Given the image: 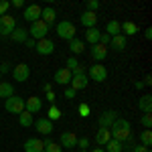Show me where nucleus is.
Listing matches in <instances>:
<instances>
[{"mask_svg":"<svg viewBox=\"0 0 152 152\" xmlns=\"http://www.w3.org/2000/svg\"><path fill=\"white\" fill-rule=\"evenodd\" d=\"M87 83H89V79H87L85 73H81V75H71L69 87L73 91H79V89H85V87H87Z\"/></svg>","mask_w":152,"mask_h":152,"instance_id":"nucleus-13","label":"nucleus"},{"mask_svg":"<svg viewBox=\"0 0 152 152\" xmlns=\"http://www.w3.org/2000/svg\"><path fill=\"white\" fill-rule=\"evenodd\" d=\"M118 120V112H114V110H105L104 114L99 116V120H97V124H99V128H112V124Z\"/></svg>","mask_w":152,"mask_h":152,"instance_id":"nucleus-11","label":"nucleus"},{"mask_svg":"<svg viewBox=\"0 0 152 152\" xmlns=\"http://www.w3.org/2000/svg\"><path fill=\"white\" fill-rule=\"evenodd\" d=\"M8 8H10V2H8V0H0V16H2V14H6Z\"/></svg>","mask_w":152,"mask_h":152,"instance_id":"nucleus-38","label":"nucleus"},{"mask_svg":"<svg viewBox=\"0 0 152 152\" xmlns=\"http://www.w3.org/2000/svg\"><path fill=\"white\" fill-rule=\"evenodd\" d=\"M138 110L144 114H152V95H142L138 99Z\"/></svg>","mask_w":152,"mask_h":152,"instance_id":"nucleus-24","label":"nucleus"},{"mask_svg":"<svg viewBox=\"0 0 152 152\" xmlns=\"http://www.w3.org/2000/svg\"><path fill=\"white\" fill-rule=\"evenodd\" d=\"M69 51L73 53V55H81L83 51H85V43H83L81 39L75 37V39H71V41H69Z\"/></svg>","mask_w":152,"mask_h":152,"instance_id":"nucleus-26","label":"nucleus"},{"mask_svg":"<svg viewBox=\"0 0 152 152\" xmlns=\"http://www.w3.org/2000/svg\"><path fill=\"white\" fill-rule=\"evenodd\" d=\"M75 94H77V91H73L71 87H67V89H65V97H67V99H73V97H75Z\"/></svg>","mask_w":152,"mask_h":152,"instance_id":"nucleus-41","label":"nucleus"},{"mask_svg":"<svg viewBox=\"0 0 152 152\" xmlns=\"http://www.w3.org/2000/svg\"><path fill=\"white\" fill-rule=\"evenodd\" d=\"M132 152H148V148L142 144H136V146H132Z\"/></svg>","mask_w":152,"mask_h":152,"instance_id":"nucleus-40","label":"nucleus"},{"mask_svg":"<svg viewBox=\"0 0 152 152\" xmlns=\"http://www.w3.org/2000/svg\"><path fill=\"white\" fill-rule=\"evenodd\" d=\"M16 28V18L12 16V14H2L0 16V35L2 37H10L12 31Z\"/></svg>","mask_w":152,"mask_h":152,"instance_id":"nucleus-3","label":"nucleus"},{"mask_svg":"<svg viewBox=\"0 0 152 152\" xmlns=\"http://www.w3.org/2000/svg\"><path fill=\"white\" fill-rule=\"evenodd\" d=\"M79 20L85 28H94L95 24H97V14L95 12H89V10H83L81 16H79Z\"/></svg>","mask_w":152,"mask_h":152,"instance_id":"nucleus-15","label":"nucleus"},{"mask_svg":"<svg viewBox=\"0 0 152 152\" xmlns=\"http://www.w3.org/2000/svg\"><path fill=\"white\" fill-rule=\"evenodd\" d=\"M24 110H26L28 114H39V112L43 110V99H41L39 95L26 97V99H24Z\"/></svg>","mask_w":152,"mask_h":152,"instance_id":"nucleus-9","label":"nucleus"},{"mask_svg":"<svg viewBox=\"0 0 152 152\" xmlns=\"http://www.w3.org/2000/svg\"><path fill=\"white\" fill-rule=\"evenodd\" d=\"M120 33H122L124 37L136 35V33H138V24L132 23V20H124V23H120Z\"/></svg>","mask_w":152,"mask_h":152,"instance_id":"nucleus-19","label":"nucleus"},{"mask_svg":"<svg viewBox=\"0 0 152 152\" xmlns=\"http://www.w3.org/2000/svg\"><path fill=\"white\" fill-rule=\"evenodd\" d=\"M91 57H94L97 63H99V61H104V59L107 57V47L99 45V43H97V45H94V47H91Z\"/></svg>","mask_w":152,"mask_h":152,"instance_id":"nucleus-22","label":"nucleus"},{"mask_svg":"<svg viewBox=\"0 0 152 152\" xmlns=\"http://www.w3.org/2000/svg\"><path fill=\"white\" fill-rule=\"evenodd\" d=\"M10 95H14V85L8 81H0V97L8 99Z\"/></svg>","mask_w":152,"mask_h":152,"instance_id":"nucleus-29","label":"nucleus"},{"mask_svg":"<svg viewBox=\"0 0 152 152\" xmlns=\"http://www.w3.org/2000/svg\"><path fill=\"white\" fill-rule=\"evenodd\" d=\"M4 107L10 114H20V112H24V99L18 95H10L8 99H4Z\"/></svg>","mask_w":152,"mask_h":152,"instance_id":"nucleus-5","label":"nucleus"},{"mask_svg":"<svg viewBox=\"0 0 152 152\" xmlns=\"http://www.w3.org/2000/svg\"><path fill=\"white\" fill-rule=\"evenodd\" d=\"M61 116H63V112H61V110H59L57 105H51V107H49L47 120H51V122H55V120H61Z\"/></svg>","mask_w":152,"mask_h":152,"instance_id":"nucleus-32","label":"nucleus"},{"mask_svg":"<svg viewBox=\"0 0 152 152\" xmlns=\"http://www.w3.org/2000/svg\"><path fill=\"white\" fill-rule=\"evenodd\" d=\"M18 124H20L23 128H31V126L35 124V118H33V114H28V112L24 110V112L18 114Z\"/></svg>","mask_w":152,"mask_h":152,"instance_id":"nucleus-28","label":"nucleus"},{"mask_svg":"<svg viewBox=\"0 0 152 152\" xmlns=\"http://www.w3.org/2000/svg\"><path fill=\"white\" fill-rule=\"evenodd\" d=\"M10 39L14 41V43H24V41L28 39V31H26V28H20V26H16V28L12 31Z\"/></svg>","mask_w":152,"mask_h":152,"instance_id":"nucleus-27","label":"nucleus"},{"mask_svg":"<svg viewBox=\"0 0 152 152\" xmlns=\"http://www.w3.org/2000/svg\"><path fill=\"white\" fill-rule=\"evenodd\" d=\"M77 152H87V150H77Z\"/></svg>","mask_w":152,"mask_h":152,"instance_id":"nucleus-50","label":"nucleus"},{"mask_svg":"<svg viewBox=\"0 0 152 152\" xmlns=\"http://www.w3.org/2000/svg\"><path fill=\"white\" fill-rule=\"evenodd\" d=\"M47 99H49V102H51L53 105H55V99H57V95L53 94V91H47Z\"/></svg>","mask_w":152,"mask_h":152,"instance_id":"nucleus-43","label":"nucleus"},{"mask_svg":"<svg viewBox=\"0 0 152 152\" xmlns=\"http://www.w3.org/2000/svg\"><path fill=\"white\" fill-rule=\"evenodd\" d=\"M49 28H51V26L39 18L37 23L31 24V31H28V35H31V39H35V41H41V39H47Z\"/></svg>","mask_w":152,"mask_h":152,"instance_id":"nucleus-2","label":"nucleus"},{"mask_svg":"<svg viewBox=\"0 0 152 152\" xmlns=\"http://www.w3.org/2000/svg\"><path fill=\"white\" fill-rule=\"evenodd\" d=\"M140 144H142V146H146V148L152 144V132H150V130H144V132L140 134Z\"/></svg>","mask_w":152,"mask_h":152,"instance_id":"nucleus-33","label":"nucleus"},{"mask_svg":"<svg viewBox=\"0 0 152 152\" xmlns=\"http://www.w3.org/2000/svg\"><path fill=\"white\" fill-rule=\"evenodd\" d=\"M77 112H79V116H81V118H87L89 114H91V107H89V104H79Z\"/></svg>","mask_w":152,"mask_h":152,"instance_id":"nucleus-35","label":"nucleus"},{"mask_svg":"<svg viewBox=\"0 0 152 152\" xmlns=\"http://www.w3.org/2000/svg\"><path fill=\"white\" fill-rule=\"evenodd\" d=\"M104 150H105V152H122V150H124V144L112 138V140L105 144V148H104Z\"/></svg>","mask_w":152,"mask_h":152,"instance_id":"nucleus-31","label":"nucleus"},{"mask_svg":"<svg viewBox=\"0 0 152 152\" xmlns=\"http://www.w3.org/2000/svg\"><path fill=\"white\" fill-rule=\"evenodd\" d=\"M105 35H107V37L122 35V33H120V20H110V23L105 24Z\"/></svg>","mask_w":152,"mask_h":152,"instance_id":"nucleus-30","label":"nucleus"},{"mask_svg":"<svg viewBox=\"0 0 152 152\" xmlns=\"http://www.w3.org/2000/svg\"><path fill=\"white\" fill-rule=\"evenodd\" d=\"M8 71H10V65H8V63H2V65H0V75H2V73H8Z\"/></svg>","mask_w":152,"mask_h":152,"instance_id":"nucleus-42","label":"nucleus"},{"mask_svg":"<svg viewBox=\"0 0 152 152\" xmlns=\"http://www.w3.org/2000/svg\"><path fill=\"white\" fill-rule=\"evenodd\" d=\"M45 150V142L41 138H28L24 142V152H43Z\"/></svg>","mask_w":152,"mask_h":152,"instance_id":"nucleus-14","label":"nucleus"},{"mask_svg":"<svg viewBox=\"0 0 152 152\" xmlns=\"http://www.w3.org/2000/svg\"><path fill=\"white\" fill-rule=\"evenodd\" d=\"M142 126L146 130H150V126H152V116L150 114H144V116H142Z\"/></svg>","mask_w":152,"mask_h":152,"instance_id":"nucleus-37","label":"nucleus"},{"mask_svg":"<svg viewBox=\"0 0 152 152\" xmlns=\"http://www.w3.org/2000/svg\"><path fill=\"white\" fill-rule=\"evenodd\" d=\"M75 24L69 23V20H61L57 23V35L59 39H65V41H71V39H75Z\"/></svg>","mask_w":152,"mask_h":152,"instance_id":"nucleus-4","label":"nucleus"},{"mask_svg":"<svg viewBox=\"0 0 152 152\" xmlns=\"http://www.w3.org/2000/svg\"><path fill=\"white\" fill-rule=\"evenodd\" d=\"M150 83H152V77H150V75H146V79H144V85H150Z\"/></svg>","mask_w":152,"mask_h":152,"instance_id":"nucleus-48","label":"nucleus"},{"mask_svg":"<svg viewBox=\"0 0 152 152\" xmlns=\"http://www.w3.org/2000/svg\"><path fill=\"white\" fill-rule=\"evenodd\" d=\"M91 152H105V150H104V148H102V146H97V148H94V150H91Z\"/></svg>","mask_w":152,"mask_h":152,"instance_id":"nucleus-49","label":"nucleus"},{"mask_svg":"<svg viewBox=\"0 0 152 152\" xmlns=\"http://www.w3.org/2000/svg\"><path fill=\"white\" fill-rule=\"evenodd\" d=\"M69 81H71V71L67 67H61L55 71V83L57 85H69Z\"/></svg>","mask_w":152,"mask_h":152,"instance_id":"nucleus-16","label":"nucleus"},{"mask_svg":"<svg viewBox=\"0 0 152 152\" xmlns=\"http://www.w3.org/2000/svg\"><path fill=\"white\" fill-rule=\"evenodd\" d=\"M112 140V132H110V128H99L97 130V134H95V142L104 148L107 142Z\"/></svg>","mask_w":152,"mask_h":152,"instance_id":"nucleus-20","label":"nucleus"},{"mask_svg":"<svg viewBox=\"0 0 152 152\" xmlns=\"http://www.w3.org/2000/svg\"><path fill=\"white\" fill-rule=\"evenodd\" d=\"M99 37H102V31H99L97 26H94V28H85V41H87L91 47L99 43Z\"/></svg>","mask_w":152,"mask_h":152,"instance_id":"nucleus-18","label":"nucleus"},{"mask_svg":"<svg viewBox=\"0 0 152 152\" xmlns=\"http://www.w3.org/2000/svg\"><path fill=\"white\" fill-rule=\"evenodd\" d=\"M12 77H14V81H28V77H31V67L26 65V63H18V65H14V69H12Z\"/></svg>","mask_w":152,"mask_h":152,"instance_id":"nucleus-7","label":"nucleus"},{"mask_svg":"<svg viewBox=\"0 0 152 152\" xmlns=\"http://www.w3.org/2000/svg\"><path fill=\"white\" fill-rule=\"evenodd\" d=\"M134 87H136V89H142V87H144V81H136V83H134Z\"/></svg>","mask_w":152,"mask_h":152,"instance_id":"nucleus-47","label":"nucleus"},{"mask_svg":"<svg viewBox=\"0 0 152 152\" xmlns=\"http://www.w3.org/2000/svg\"><path fill=\"white\" fill-rule=\"evenodd\" d=\"M0 81H2V75H0Z\"/></svg>","mask_w":152,"mask_h":152,"instance_id":"nucleus-51","label":"nucleus"},{"mask_svg":"<svg viewBox=\"0 0 152 152\" xmlns=\"http://www.w3.org/2000/svg\"><path fill=\"white\" fill-rule=\"evenodd\" d=\"M87 79L97 81V83L105 81V79H107V69H105V65H91V67H89V73H87Z\"/></svg>","mask_w":152,"mask_h":152,"instance_id":"nucleus-6","label":"nucleus"},{"mask_svg":"<svg viewBox=\"0 0 152 152\" xmlns=\"http://www.w3.org/2000/svg\"><path fill=\"white\" fill-rule=\"evenodd\" d=\"M144 37H146V39H148V41H150V39H152V28H150V26H148V28H146V31H144Z\"/></svg>","mask_w":152,"mask_h":152,"instance_id":"nucleus-46","label":"nucleus"},{"mask_svg":"<svg viewBox=\"0 0 152 152\" xmlns=\"http://www.w3.org/2000/svg\"><path fill=\"white\" fill-rule=\"evenodd\" d=\"M35 130L39 132V134H43V136H49L51 132H53V122L51 120H47V118H39V120H35Z\"/></svg>","mask_w":152,"mask_h":152,"instance_id":"nucleus-12","label":"nucleus"},{"mask_svg":"<svg viewBox=\"0 0 152 152\" xmlns=\"http://www.w3.org/2000/svg\"><path fill=\"white\" fill-rule=\"evenodd\" d=\"M110 132H112V138L118 142H124L130 140L132 138V130H130V122L128 120H124V118H118L116 122L112 124V128H110Z\"/></svg>","mask_w":152,"mask_h":152,"instance_id":"nucleus-1","label":"nucleus"},{"mask_svg":"<svg viewBox=\"0 0 152 152\" xmlns=\"http://www.w3.org/2000/svg\"><path fill=\"white\" fill-rule=\"evenodd\" d=\"M41 10H43V8H41L39 4H31V6H26V8H24L23 18H24V20H28V23L33 24V23H37V20L41 18Z\"/></svg>","mask_w":152,"mask_h":152,"instance_id":"nucleus-10","label":"nucleus"},{"mask_svg":"<svg viewBox=\"0 0 152 152\" xmlns=\"http://www.w3.org/2000/svg\"><path fill=\"white\" fill-rule=\"evenodd\" d=\"M110 47L114 49V51H124V49L128 47V39H126L124 35L112 37V41H110Z\"/></svg>","mask_w":152,"mask_h":152,"instance_id":"nucleus-21","label":"nucleus"},{"mask_svg":"<svg viewBox=\"0 0 152 152\" xmlns=\"http://www.w3.org/2000/svg\"><path fill=\"white\" fill-rule=\"evenodd\" d=\"M97 8H99V2H97V0H87V2H85V10L95 12Z\"/></svg>","mask_w":152,"mask_h":152,"instance_id":"nucleus-36","label":"nucleus"},{"mask_svg":"<svg viewBox=\"0 0 152 152\" xmlns=\"http://www.w3.org/2000/svg\"><path fill=\"white\" fill-rule=\"evenodd\" d=\"M24 43H26V47H31V49H35V45H37V41H35V39H26Z\"/></svg>","mask_w":152,"mask_h":152,"instance_id":"nucleus-44","label":"nucleus"},{"mask_svg":"<svg viewBox=\"0 0 152 152\" xmlns=\"http://www.w3.org/2000/svg\"><path fill=\"white\" fill-rule=\"evenodd\" d=\"M12 6H16V8H23L24 2H23V0H12Z\"/></svg>","mask_w":152,"mask_h":152,"instance_id":"nucleus-45","label":"nucleus"},{"mask_svg":"<svg viewBox=\"0 0 152 152\" xmlns=\"http://www.w3.org/2000/svg\"><path fill=\"white\" fill-rule=\"evenodd\" d=\"M77 146H79V150H87L89 140H87V138H77Z\"/></svg>","mask_w":152,"mask_h":152,"instance_id":"nucleus-39","label":"nucleus"},{"mask_svg":"<svg viewBox=\"0 0 152 152\" xmlns=\"http://www.w3.org/2000/svg\"><path fill=\"white\" fill-rule=\"evenodd\" d=\"M65 65H67V69L71 71V75H81V73H85V71H83V67H81V63H79L75 57H69Z\"/></svg>","mask_w":152,"mask_h":152,"instance_id":"nucleus-23","label":"nucleus"},{"mask_svg":"<svg viewBox=\"0 0 152 152\" xmlns=\"http://www.w3.org/2000/svg\"><path fill=\"white\" fill-rule=\"evenodd\" d=\"M75 146H77L75 132H63L61 134V148H75Z\"/></svg>","mask_w":152,"mask_h":152,"instance_id":"nucleus-17","label":"nucleus"},{"mask_svg":"<svg viewBox=\"0 0 152 152\" xmlns=\"http://www.w3.org/2000/svg\"><path fill=\"white\" fill-rule=\"evenodd\" d=\"M55 16H57V12H55V8H51V6H47V8H43V10H41V20H43V23H47L49 26L55 23Z\"/></svg>","mask_w":152,"mask_h":152,"instance_id":"nucleus-25","label":"nucleus"},{"mask_svg":"<svg viewBox=\"0 0 152 152\" xmlns=\"http://www.w3.org/2000/svg\"><path fill=\"white\" fill-rule=\"evenodd\" d=\"M43 152H63V148H61V146H59L57 142H45V150Z\"/></svg>","mask_w":152,"mask_h":152,"instance_id":"nucleus-34","label":"nucleus"},{"mask_svg":"<svg viewBox=\"0 0 152 152\" xmlns=\"http://www.w3.org/2000/svg\"><path fill=\"white\" fill-rule=\"evenodd\" d=\"M37 53L39 55H43V57H49V55H53L55 53V43L51 41V39H41V41H37Z\"/></svg>","mask_w":152,"mask_h":152,"instance_id":"nucleus-8","label":"nucleus"}]
</instances>
